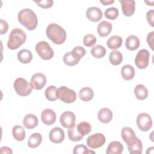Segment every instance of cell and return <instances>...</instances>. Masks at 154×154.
Instances as JSON below:
<instances>
[{
	"label": "cell",
	"instance_id": "6da1fadb",
	"mask_svg": "<svg viewBox=\"0 0 154 154\" xmlns=\"http://www.w3.org/2000/svg\"><path fill=\"white\" fill-rule=\"evenodd\" d=\"M17 19L21 25L29 31L35 29L37 26V17L35 13L29 8L21 10L18 13Z\"/></svg>",
	"mask_w": 154,
	"mask_h": 154
},
{
	"label": "cell",
	"instance_id": "7a4b0ae2",
	"mask_svg": "<svg viewBox=\"0 0 154 154\" xmlns=\"http://www.w3.org/2000/svg\"><path fill=\"white\" fill-rule=\"evenodd\" d=\"M46 34L48 38L55 45H61L66 39V31L57 23H50L46 28Z\"/></svg>",
	"mask_w": 154,
	"mask_h": 154
},
{
	"label": "cell",
	"instance_id": "3957f363",
	"mask_svg": "<svg viewBox=\"0 0 154 154\" xmlns=\"http://www.w3.org/2000/svg\"><path fill=\"white\" fill-rule=\"evenodd\" d=\"M26 35L25 32L19 29H12L7 42V47L11 50H15L21 46L26 41Z\"/></svg>",
	"mask_w": 154,
	"mask_h": 154
},
{
	"label": "cell",
	"instance_id": "277c9868",
	"mask_svg": "<svg viewBox=\"0 0 154 154\" xmlns=\"http://www.w3.org/2000/svg\"><path fill=\"white\" fill-rule=\"evenodd\" d=\"M13 87L16 93L20 96L29 95L33 89L31 83H29L23 78H17L13 83Z\"/></svg>",
	"mask_w": 154,
	"mask_h": 154
},
{
	"label": "cell",
	"instance_id": "5b68a950",
	"mask_svg": "<svg viewBox=\"0 0 154 154\" xmlns=\"http://www.w3.org/2000/svg\"><path fill=\"white\" fill-rule=\"evenodd\" d=\"M57 96L58 99L66 103L74 102L77 97L75 91L66 86H61L57 89Z\"/></svg>",
	"mask_w": 154,
	"mask_h": 154
},
{
	"label": "cell",
	"instance_id": "8992f818",
	"mask_svg": "<svg viewBox=\"0 0 154 154\" xmlns=\"http://www.w3.org/2000/svg\"><path fill=\"white\" fill-rule=\"evenodd\" d=\"M35 51L38 56L43 60H51L54 56V51L48 43L45 41H40L35 45Z\"/></svg>",
	"mask_w": 154,
	"mask_h": 154
},
{
	"label": "cell",
	"instance_id": "52a82bcc",
	"mask_svg": "<svg viewBox=\"0 0 154 154\" xmlns=\"http://www.w3.org/2000/svg\"><path fill=\"white\" fill-rule=\"evenodd\" d=\"M137 125L143 132H147L152 126V119L150 116L146 112L139 114L137 117Z\"/></svg>",
	"mask_w": 154,
	"mask_h": 154
},
{
	"label": "cell",
	"instance_id": "ba28073f",
	"mask_svg": "<svg viewBox=\"0 0 154 154\" xmlns=\"http://www.w3.org/2000/svg\"><path fill=\"white\" fill-rule=\"evenodd\" d=\"M149 58L150 54L147 49H143L140 50L135 58L136 66L140 69H146L148 66Z\"/></svg>",
	"mask_w": 154,
	"mask_h": 154
},
{
	"label": "cell",
	"instance_id": "9c48e42d",
	"mask_svg": "<svg viewBox=\"0 0 154 154\" xmlns=\"http://www.w3.org/2000/svg\"><path fill=\"white\" fill-rule=\"evenodd\" d=\"M106 141L105 137L101 133H96L88 137L87 144L91 149H97L102 146Z\"/></svg>",
	"mask_w": 154,
	"mask_h": 154
},
{
	"label": "cell",
	"instance_id": "30bf717a",
	"mask_svg": "<svg viewBox=\"0 0 154 154\" xmlns=\"http://www.w3.org/2000/svg\"><path fill=\"white\" fill-rule=\"evenodd\" d=\"M121 136L123 140L126 143L127 146L134 144L137 139L134 130L129 127H124L121 131Z\"/></svg>",
	"mask_w": 154,
	"mask_h": 154
},
{
	"label": "cell",
	"instance_id": "8fae6325",
	"mask_svg": "<svg viewBox=\"0 0 154 154\" xmlns=\"http://www.w3.org/2000/svg\"><path fill=\"white\" fill-rule=\"evenodd\" d=\"M76 117L75 114L71 111H65L60 116V121L61 125L65 128H70L75 125Z\"/></svg>",
	"mask_w": 154,
	"mask_h": 154
},
{
	"label": "cell",
	"instance_id": "7c38bea8",
	"mask_svg": "<svg viewBox=\"0 0 154 154\" xmlns=\"http://www.w3.org/2000/svg\"><path fill=\"white\" fill-rule=\"evenodd\" d=\"M30 83L34 89L41 90L46 84V77L43 73H36L32 76Z\"/></svg>",
	"mask_w": 154,
	"mask_h": 154
},
{
	"label": "cell",
	"instance_id": "4fadbf2b",
	"mask_svg": "<svg viewBox=\"0 0 154 154\" xmlns=\"http://www.w3.org/2000/svg\"><path fill=\"white\" fill-rule=\"evenodd\" d=\"M122 12L126 16L129 17L134 14L135 10V2L133 0H120Z\"/></svg>",
	"mask_w": 154,
	"mask_h": 154
},
{
	"label": "cell",
	"instance_id": "5bb4252c",
	"mask_svg": "<svg viewBox=\"0 0 154 154\" xmlns=\"http://www.w3.org/2000/svg\"><path fill=\"white\" fill-rule=\"evenodd\" d=\"M49 138L54 143H61L64 140V131L61 128L55 127L49 132Z\"/></svg>",
	"mask_w": 154,
	"mask_h": 154
},
{
	"label": "cell",
	"instance_id": "9a60e30c",
	"mask_svg": "<svg viewBox=\"0 0 154 154\" xmlns=\"http://www.w3.org/2000/svg\"><path fill=\"white\" fill-rule=\"evenodd\" d=\"M103 14L102 10L96 7H89L86 11V16L87 19L93 22H99L102 17Z\"/></svg>",
	"mask_w": 154,
	"mask_h": 154
},
{
	"label": "cell",
	"instance_id": "2e32d148",
	"mask_svg": "<svg viewBox=\"0 0 154 154\" xmlns=\"http://www.w3.org/2000/svg\"><path fill=\"white\" fill-rule=\"evenodd\" d=\"M41 120L45 125H51L55 122L56 114L51 109H45L42 112Z\"/></svg>",
	"mask_w": 154,
	"mask_h": 154
},
{
	"label": "cell",
	"instance_id": "e0dca14e",
	"mask_svg": "<svg viewBox=\"0 0 154 154\" xmlns=\"http://www.w3.org/2000/svg\"><path fill=\"white\" fill-rule=\"evenodd\" d=\"M112 28V23L103 20L100 22L97 27V31L99 36L105 37L108 36L111 32Z\"/></svg>",
	"mask_w": 154,
	"mask_h": 154
},
{
	"label": "cell",
	"instance_id": "ac0fdd59",
	"mask_svg": "<svg viewBox=\"0 0 154 154\" xmlns=\"http://www.w3.org/2000/svg\"><path fill=\"white\" fill-rule=\"evenodd\" d=\"M112 112L108 108L100 109L97 113V118L99 122L102 123H108L112 120Z\"/></svg>",
	"mask_w": 154,
	"mask_h": 154
},
{
	"label": "cell",
	"instance_id": "d6986e66",
	"mask_svg": "<svg viewBox=\"0 0 154 154\" xmlns=\"http://www.w3.org/2000/svg\"><path fill=\"white\" fill-rule=\"evenodd\" d=\"M123 150V144L117 141H113L109 143L106 150V154H121Z\"/></svg>",
	"mask_w": 154,
	"mask_h": 154
},
{
	"label": "cell",
	"instance_id": "ffe728a7",
	"mask_svg": "<svg viewBox=\"0 0 154 154\" xmlns=\"http://www.w3.org/2000/svg\"><path fill=\"white\" fill-rule=\"evenodd\" d=\"M23 124L26 129H34L38 125V118L32 114H28L24 117Z\"/></svg>",
	"mask_w": 154,
	"mask_h": 154
},
{
	"label": "cell",
	"instance_id": "44dd1931",
	"mask_svg": "<svg viewBox=\"0 0 154 154\" xmlns=\"http://www.w3.org/2000/svg\"><path fill=\"white\" fill-rule=\"evenodd\" d=\"M140 45L139 38L134 35H131L128 36L125 42V46L129 51H135L138 48Z\"/></svg>",
	"mask_w": 154,
	"mask_h": 154
},
{
	"label": "cell",
	"instance_id": "7402d4cb",
	"mask_svg": "<svg viewBox=\"0 0 154 154\" xmlns=\"http://www.w3.org/2000/svg\"><path fill=\"white\" fill-rule=\"evenodd\" d=\"M81 58L72 51L66 53L63 56V62L69 66L76 65L79 62Z\"/></svg>",
	"mask_w": 154,
	"mask_h": 154
},
{
	"label": "cell",
	"instance_id": "603a6c76",
	"mask_svg": "<svg viewBox=\"0 0 154 154\" xmlns=\"http://www.w3.org/2000/svg\"><path fill=\"white\" fill-rule=\"evenodd\" d=\"M135 72L132 66L130 64L124 65L121 69V75L122 78L126 81L131 80L135 76Z\"/></svg>",
	"mask_w": 154,
	"mask_h": 154
},
{
	"label": "cell",
	"instance_id": "cb8c5ba5",
	"mask_svg": "<svg viewBox=\"0 0 154 154\" xmlns=\"http://www.w3.org/2000/svg\"><path fill=\"white\" fill-rule=\"evenodd\" d=\"M78 96L81 100L88 102L93 99L94 96V92L90 87H85L82 88L79 90Z\"/></svg>",
	"mask_w": 154,
	"mask_h": 154
},
{
	"label": "cell",
	"instance_id": "d4e9b609",
	"mask_svg": "<svg viewBox=\"0 0 154 154\" xmlns=\"http://www.w3.org/2000/svg\"><path fill=\"white\" fill-rule=\"evenodd\" d=\"M18 60L23 64H28L32 60V52L28 49H22L17 53Z\"/></svg>",
	"mask_w": 154,
	"mask_h": 154
},
{
	"label": "cell",
	"instance_id": "484cf974",
	"mask_svg": "<svg viewBox=\"0 0 154 154\" xmlns=\"http://www.w3.org/2000/svg\"><path fill=\"white\" fill-rule=\"evenodd\" d=\"M122 42L123 39L119 35H112L108 39L106 44L109 49L116 50L122 46Z\"/></svg>",
	"mask_w": 154,
	"mask_h": 154
},
{
	"label": "cell",
	"instance_id": "4316f807",
	"mask_svg": "<svg viewBox=\"0 0 154 154\" xmlns=\"http://www.w3.org/2000/svg\"><path fill=\"white\" fill-rule=\"evenodd\" d=\"M134 94L138 100L146 99L149 94L147 88L143 84H138L134 88Z\"/></svg>",
	"mask_w": 154,
	"mask_h": 154
},
{
	"label": "cell",
	"instance_id": "83f0119b",
	"mask_svg": "<svg viewBox=\"0 0 154 154\" xmlns=\"http://www.w3.org/2000/svg\"><path fill=\"white\" fill-rule=\"evenodd\" d=\"M42 141V136L40 133L32 134L28 138V145L29 147L34 149L37 147L41 144Z\"/></svg>",
	"mask_w": 154,
	"mask_h": 154
},
{
	"label": "cell",
	"instance_id": "f1b7e54d",
	"mask_svg": "<svg viewBox=\"0 0 154 154\" xmlns=\"http://www.w3.org/2000/svg\"><path fill=\"white\" fill-rule=\"evenodd\" d=\"M12 134L14 138L17 141H22L25 138V129L19 125H16L13 128Z\"/></svg>",
	"mask_w": 154,
	"mask_h": 154
},
{
	"label": "cell",
	"instance_id": "f546056e",
	"mask_svg": "<svg viewBox=\"0 0 154 154\" xmlns=\"http://www.w3.org/2000/svg\"><path fill=\"white\" fill-rule=\"evenodd\" d=\"M109 60L112 65L118 66L123 61V55L120 51L114 50L109 54Z\"/></svg>",
	"mask_w": 154,
	"mask_h": 154
},
{
	"label": "cell",
	"instance_id": "4dcf8cb0",
	"mask_svg": "<svg viewBox=\"0 0 154 154\" xmlns=\"http://www.w3.org/2000/svg\"><path fill=\"white\" fill-rule=\"evenodd\" d=\"M68 137L70 141H79L81 140L84 136L81 135L77 129H76V125H75L72 128H70L67 131Z\"/></svg>",
	"mask_w": 154,
	"mask_h": 154
},
{
	"label": "cell",
	"instance_id": "1f68e13d",
	"mask_svg": "<svg viewBox=\"0 0 154 154\" xmlns=\"http://www.w3.org/2000/svg\"><path fill=\"white\" fill-rule=\"evenodd\" d=\"M90 52L94 57L96 58H101L105 55L106 50L102 45H97L91 48Z\"/></svg>",
	"mask_w": 154,
	"mask_h": 154
},
{
	"label": "cell",
	"instance_id": "d6a6232c",
	"mask_svg": "<svg viewBox=\"0 0 154 154\" xmlns=\"http://www.w3.org/2000/svg\"><path fill=\"white\" fill-rule=\"evenodd\" d=\"M76 129L81 135L85 136L91 132V125L88 122L83 121L76 125Z\"/></svg>",
	"mask_w": 154,
	"mask_h": 154
},
{
	"label": "cell",
	"instance_id": "836d02e7",
	"mask_svg": "<svg viewBox=\"0 0 154 154\" xmlns=\"http://www.w3.org/2000/svg\"><path fill=\"white\" fill-rule=\"evenodd\" d=\"M128 149L131 154H141L143 150L142 142L138 138H137L135 143L131 146H128Z\"/></svg>",
	"mask_w": 154,
	"mask_h": 154
},
{
	"label": "cell",
	"instance_id": "e575fe53",
	"mask_svg": "<svg viewBox=\"0 0 154 154\" xmlns=\"http://www.w3.org/2000/svg\"><path fill=\"white\" fill-rule=\"evenodd\" d=\"M57 88L54 85L49 86L45 90V95L46 98L49 101H55L58 98L57 96Z\"/></svg>",
	"mask_w": 154,
	"mask_h": 154
},
{
	"label": "cell",
	"instance_id": "d590c367",
	"mask_svg": "<svg viewBox=\"0 0 154 154\" xmlns=\"http://www.w3.org/2000/svg\"><path fill=\"white\" fill-rule=\"evenodd\" d=\"M73 154H89V153H95L93 150H89L87 146L84 144H78L74 147L73 150Z\"/></svg>",
	"mask_w": 154,
	"mask_h": 154
},
{
	"label": "cell",
	"instance_id": "8d00e7d4",
	"mask_svg": "<svg viewBox=\"0 0 154 154\" xmlns=\"http://www.w3.org/2000/svg\"><path fill=\"white\" fill-rule=\"evenodd\" d=\"M104 14L106 19L114 20L119 16V10L116 7H110L105 11Z\"/></svg>",
	"mask_w": 154,
	"mask_h": 154
},
{
	"label": "cell",
	"instance_id": "74e56055",
	"mask_svg": "<svg viewBox=\"0 0 154 154\" xmlns=\"http://www.w3.org/2000/svg\"><path fill=\"white\" fill-rule=\"evenodd\" d=\"M96 37L93 34H87L83 38V43L87 47H91L96 43Z\"/></svg>",
	"mask_w": 154,
	"mask_h": 154
},
{
	"label": "cell",
	"instance_id": "f35d334b",
	"mask_svg": "<svg viewBox=\"0 0 154 154\" xmlns=\"http://www.w3.org/2000/svg\"><path fill=\"white\" fill-rule=\"evenodd\" d=\"M35 2L37 4L38 6L43 8H51L54 4L53 1L52 0H43L39 1H35Z\"/></svg>",
	"mask_w": 154,
	"mask_h": 154
},
{
	"label": "cell",
	"instance_id": "ab89813d",
	"mask_svg": "<svg viewBox=\"0 0 154 154\" xmlns=\"http://www.w3.org/2000/svg\"><path fill=\"white\" fill-rule=\"evenodd\" d=\"M72 52H73L75 54H76L77 56H78L80 58H82L85 55V53H86L85 49L83 47L79 46L75 47L72 51Z\"/></svg>",
	"mask_w": 154,
	"mask_h": 154
},
{
	"label": "cell",
	"instance_id": "60d3db41",
	"mask_svg": "<svg viewBox=\"0 0 154 154\" xmlns=\"http://www.w3.org/2000/svg\"><path fill=\"white\" fill-rule=\"evenodd\" d=\"M146 18L148 23L151 26H154V10H150L146 14Z\"/></svg>",
	"mask_w": 154,
	"mask_h": 154
},
{
	"label": "cell",
	"instance_id": "b9f144b4",
	"mask_svg": "<svg viewBox=\"0 0 154 154\" xmlns=\"http://www.w3.org/2000/svg\"><path fill=\"white\" fill-rule=\"evenodd\" d=\"M0 25H1V29H0L1 34L3 35L7 32L8 29V25L5 20L1 19L0 20Z\"/></svg>",
	"mask_w": 154,
	"mask_h": 154
},
{
	"label": "cell",
	"instance_id": "7bdbcfd3",
	"mask_svg": "<svg viewBox=\"0 0 154 154\" xmlns=\"http://www.w3.org/2000/svg\"><path fill=\"white\" fill-rule=\"evenodd\" d=\"M153 37L154 31H151L147 36V42L152 51H153Z\"/></svg>",
	"mask_w": 154,
	"mask_h": 154
},
{
	"label": "cell",
	"instance_id": "ee69618b",
	"mask_svg": "<svg viewBox=\"0 0 154 154\" xmlns=\"http://www.w3.org/2000/svg\"><path fill=\"white\" fill-rule=\"evenodd\" d=\"M12 150L11 148L7 147V146H4V147H2L1 148V153L3 154V153H12Z\"/></svg>",
	"mask_w": 154,
	"mask_h": 154
},
{
	"label": "cell",
	"instance_id": "f6af8a7d",
	"mask_svg": "<svg viewBox=\"0 0 154 154\" xmlns=\"http://www.w3.org/2000/svg\"><path fill=\"white\" fill-rule=\"evenodd\" d=\"M100 2L102 3L103 5H108L113 4L114 2V1H100Z\"/></svg>",
	"mask_w": 154,
	"mask_h": 154
}]
</instances>
